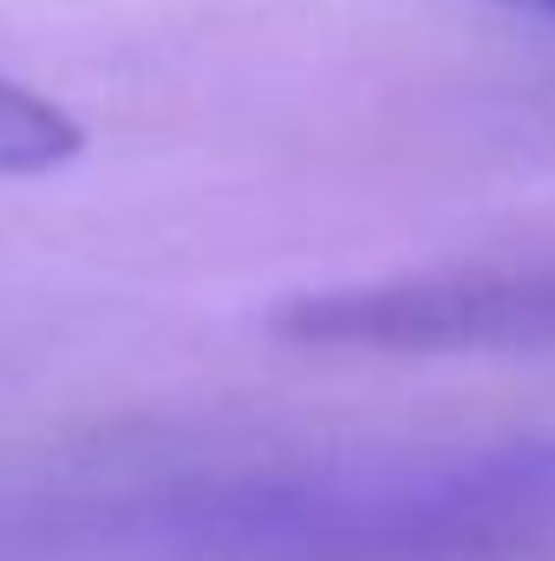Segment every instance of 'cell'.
Wrapping results in <instances>:
<instances>
[{
    "label": "cell",
    "mask_w": 555,
    "mask_h": 561,
    "mask_svg": "<svg viewBox=\"0 0 555 561\" xmlns=\"http://www.w3.org/2000/svg\"><path fill=\"white\" fill-rule=\"evenodd\" d=\"M275 333L327 353H555V262L431 268L301 294Z\"/></svg>",
    "instance_id": "obj_1"
},
{
    "label": "cell",
    "mask_w": 555,
    "mask_h": 561,
    "mask_svg": "<svg viewBox=\"0 0 555 561\" xmlns=\"http://www.w3.org/2000/svg\"><path fill=\"white\" fill-rule=\"evenodd\" d=\"M79 150H86V131L66 105L0 72V176H39L72 163Z\"/></svg>",
    "instance_id": "obj_2"
},
{
    "label": "cell",
    "mask_w": 555,
    "mask_h": 561,
    "mask_svg": "<svg viewBox=\"0 0 555 561\" xmlns=\"http://www.w3.org/2000/svg\"><path fill=\"white\" fill-rule=\"evenodd\" d=\"M503 7H530V13H550L555 20V0H503Z\"/></svg>",
    "instance_id": "obj_3"
}]
</instances>
